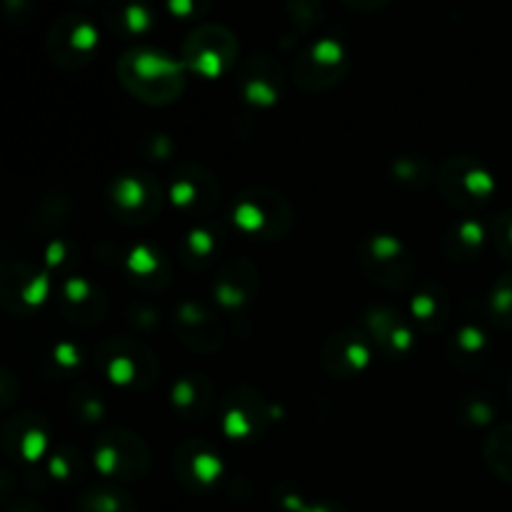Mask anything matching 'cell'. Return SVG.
Listing matches in <instances>:
<instances>
[{"label":"cell","mask_w":512,"mask_h":512,"mask_svg":"<svg viewBox=\"0 0 512 512\" xmlns=\"http://www.w3.org/2000/svg\"><path fill=\"white\" fill-rule=\"evenodd\" d=\"M365 323H368V338H373L388 358H405L413 350V330L405 323L403 315H398L395 310L373 308L365 315Z\"/></svg>","instance_id":"e0dca14e"},{"label":"cell","mask_w":512,"mask_h":512,"mask_svg":"<svg viewBox=\"0 0 512 512\" xmlns=\"http://www.w3.org/2000/svg\"><path fill=\"white\" fill-rule=\"evenodd\" d=\"M125 275L133 285L143 290H160L170 283V265L160 250L150 245H138L123 260Z\"/></svg>","instance_id":"7402d4cb"},{"label":"cell","mask_w":512,"mask_h":512,"mask_svg":"<svg viewBox=\"0 0 512 512\" xmlns=\"http://www.w3.org/2000/svg\"><path fill=\"white\" fill-rule=\"evenodd\" d=\"M53 360H55V365H60V370H63V373H68V370L78 368V365L83 363V355H80L73 345H58V348H55Z\"/></svg>","instance_id":"8d00e7d4"},{"label":"cell","mask_w":512,"mask_h":512,"mask_svg":"<svg viewBox=\"0 0 512 512\" xmlns=\"http://www.w3.org/2000/svg\"><path fill=\"white\" fill-rule=\"evenodd\" d=\"M95 468L110 480L135 483L143 480L150 468L148 445L130 430H108L95 443Z\"/></svg>","instance_id":"9c48e42d"},{"label":"cell","mask_w":512,"mask_h":512,"mask_svg":"<svg viewBox=\"0 0 512 512\" xmlns=\"http://www.w3.org/2000/svg\"><path fill=\"white\" fill-rule=\"evenodd\" d=\"M98 368L115 388L148 390L158 380L160 365L143 343L110 338L98 348Z\"/></svg>","instance_id":"3957f363"},{"label":"cell","mask_w":512,"mask_h":512,"mask_svg":"<svg viewBox=\"0 0 512 512\" xmlns=\"http://www.w3.org/2000/svg\"><path fill=\"white\" fill-rule=\"evenodd\" d=\"M370 360H373V350L368 345V335L358 330L335 333L323 345V368L338 380H353L363 375Z\"/></svg>","instance_id":"5bb4252c"},{"label":"cell","mask_w":512,"mask_h":512,"mask_svg":"<svg viewBox=\"0 0 512 512\" xmlns=\"http://www.w3.org/2000/svg\"><path fill=\"white\" fill-rule=\"evenodd\" d=\"M488 313L495 325L512 330V273L503 275V278L495 283V288L490 290Z\"/></svg>","instance_id":"4dcf8cb0"},{"label":"cell","mask_w":512,"mask_h":512,"mask_svg":"<svg viewBox=\"0 0 512 512\" xmlns=\"http://www.w3.org/2000/svg\"><path fill=\"white\" fill-rule=\"evenodd\" d=\"M438 188L450 205L463 210L480 208L490 203L495 195V178L483 163L470 155H455L448 158L440 168Z\"/></svg>","instance_id":"ba28073f"},{"label":"cell","mask_w":512,"mask_h":512,"mask_svg":"<svg viewBox=\"0 0 512 512\" xmlns=\"http://www.w3.org/2000/svg\"><path fill=\"white\" fill-rule=\"evenodd\" d=\"M220 250L218 233H213L205 225H195L193 230H188L183 238V245H180V253H183V263L188 265L190 270L208 268L215 260Z\"/></svg>","instance_id":"484cf974"},{"label":"cell","mask_w":512,"mask_h":512,"mask_svg":"<svg viewBox=\"0 0 512 512\" xmlns=\"http://www.w3.org/2000/svg\"><path fill=\"white\" fill-rule=\"evenodd\" d=\"M255 290H258V273L245 260H235L220 270L218 280H215V300L225 313L235 315L253 300Z\"/></svg>","instance_id":"ac0fdd59"},{"label":"cell","mask_w":512,"mask_h":512,"mask_svg":"<svg viewBox=\"0 0 512 512\" xmlns=\"http://www.w3.org/2000/svg\"><path fill=\"white\" fill-rule=\"evenodd\" d=\"M350 58L338 38H320L310 43L293 63V78L308 93H320L338 85L348 75Z\"/></svg>","instance_id":"30bf717a"},{"label":"cell","mask_w":512,"mask_h":512,"mask_svg":"<svg viewBox=\"0 0 512 512\" xmlns=\"http://www.w3.org/2000/svg\"><path fill=\"white\" fill-rule=\"evenodd\" d=\"M75 3H95V0H75Z\"/></svg>","instance_id":"60d3db41"},{"label":"cell","mask_w":512,"mask_h":512,"mask_svg":"<svg viewBox=\"0 0 512 512\" xmlns=\"http://www.w3.org/2000/svg\"><path fill=\"white\" fill-rule=\"evenodd\" d=\"M118 78L140 103L170 105L185 90V65L183 60L178 63L160 50L140 45L120 55Z\"/></svg>","instance_id":"6da1fadb"},{"label":"cell","mask_w":512,"mask_h":512,"mask_svg":"<svg viewBox=\"0 0 512 512\" xmlns=\"http://www.w3.org/2000/svg\"><path fill=\"white\" fill-rule=\"evenodd\" d=\"M285 10H288L290 23L300 33H308L315 25L323 23V3L320 0H285Z\"/></svg>","instance_id":"1f68e13d"},{"label":"cell","mask_w":512,"mask_h":512,"mask_svg":"<svg viewBox=\"0 0 512 512\" xmlns=\"http://www.w3.org/2000/svg\"><path fill=\"white\" fill-rule=\"evenodd\" d=\"M3 10L10 25H20L23 28L35 15V0H3Z\"/></svg>","instance_id":"d590c367"},{"label":"cell","mask_w":512,"mask_h":512,"mask_svg":"<svg viewBox=\"0 0 512 512\" xmlns=\"http://www.w3.org/2000/svg\"><path fill=\"white\" fill-rule=\"evenodd\" d=\"M165 10L178 20H200L210 13L213 0H163Z\"/></svg>","instance_id":"836d02e7"},{"label":"cell","mask_w":512,"mask_h":512,"mask_svg":"<svg viewBox=\"0 0 512 512\" xmlns=\"http://www.w3.org/2000/svg\"><path fill=\"white\" fill-rule=\"evenodd\" d=\"M485 345H488V338H485L483 330L475 328V325H465V328H460L458 333H455L450 355H453L455 363L460 365L480 363L485 355Z\"/></svg>","instance_id":"f546056e"},{"label":"cell","mask_w":512,"mask_h":512,"mask_svg":"<svg viewBox=\"0 0 512 512\" xmlns=\"http://www.w3.org/2000/svg\"><path fill=\"white\" fill-rule=\"evenodd\" d=\"M485 228L478 223V220H460L453 228L445 233L443 238V250L450 260H463V263H470V260L478 258V253H483L485 248Z\"/></svg>","instance_id":"d4e9b609"},{"label":"cell","mask_w":512,"mask_h":512,"mask_svg":"<svg viewBox=\"0 0 512 512\" xmlns=\"http://www.w3.org/2000/svg\"><path fill=\"white\" fill-rule=\"evenodd\" d=\"M175 333L180 335V343L188 345L190 350H198V353H213L223 345V325L205 305L195 303V300H188L178 308Z\"/></svg>","instance_id":"2e32d148"},{"label":"cell","mask_w":512,"mask_h":512,"mask_svg":"<svg viewBox=\"0 0 512 512\" xmlns=\"http://www.w3.org/2000/svg\"><path fill=\"white\" fill-rule=\"evenodd\" d=\"M48 278L28 265H10L3 273L5 305L18 303L13 313H30L48 300Z\"/></svg>","instance_id":"d6986e66"},{"label":"cell","mask_w":512,"mask_h":512,"mask_svg":"<svg viewBox=\"0 0 512 512\" xmlns=\"http://www.w3.org/2000/svg\"><path fill=\"white\" fill-rule=\"evenodd\" d=\"M448 295L438 285H428V288L418 290L410 300V320L418 325L423 333H435L448 320Z\"/></svg>","instance_id":"cb8c5ba5"},{"label":"cell","mask_w":512,"mask_h":512,"mask_svg":"<svg viewBox=\"0 0 512 512\" xmlns=\"http://www.w3.org/2000/svg\"><path fill=\"white\" fill-rule=\"evenodd\" d=\"M238 90L245 103L255 108H268L283 95V70L278 60L268 53H255L240 65Z\"/></svg>","instance_id":"4fadbf2b"},{"label":"cell","mask_w":512,"mask_h":512,"mask_svg":"<svg viewBox=\"0 0 512 512\" xmlns=\"http://www.w3.org/2000/svg\"><path fill=\"white\" fill-rule=\"evenodd\" d=\"M343 3L358 13H375V10H383L390 0H343Z\"/></svg>","instance_id":"f35d334b"},{"label":"cell","mask_w":512,"mask_h":512,"mask_svg":"<svg viewBox=\"0 0 512 512\" xmlns=\"http://www.w3.org/2000/svg\"><path fill=\"white\" fill-rule=\"evenodd\" d=\"M233 223L250 240L273 243L283 240L293 228V208L273 190L250 188L235 198Z\"/></svg>","instance_id":"7a4b0ae2"},{"label":"cell","mask_w":512,"mask_h":512,"mask_svg":"<svg viewBox=\"0 0 512 512\" xmlns=\"http://www.w3.org/2000/svg\"><path fill=\"white\" fill-rule=\"evenodd\" d=\"M278 505L285 512H348L340 503L333 500H318V503H308L303 495L298 493H278Z\"/></svg>","instance_id":"d6a6232c"},{"label":"cell","mask_w":512,"mask_h":512,"mask_svg":"<svg viewBox=\"0 0 512 512\" xmlns=\"http://www.w3.org/2000/svg\"><path fill=\"white\" fill-rule=\"evenodd\" d=\"M268 415L263 413V400L253 390L238 388L225 395L220 428L230 440H255L263 433Z\"/></svg>","instance_id":"9a60e30c"},{"label":"cell","mask_w":512,"mask_h":512,"mask_svg":"<svg viewBox=\"0 0 512 512\" xmlns=\"http://www.w3.org/2000/svg\"><path fill=\"white\" fill-rule=\"evenodd\" d=\"M170 403H173V410L183 420H203L208 415L210 405H213V385L205 375H183L173 385Z\"/></svg>","instance_id":"603a6c76"},{"label":"cell","mask_w":512,"mask_h":512,"mask_svg":"<svg viewBox=\"0 0 512 512\" xmlns=\"http://www.w3.org/2000/svg\"><path fill=\"white\" fill-rule=\"evenodd\" d=\"M78 512H138V503L125 490L95 485L78 498Z\"/></svg>","instance_id":"4316f807"},{"label":"cell","mask_w":512,"mask_h":512,"mask_svg":"<svg viewBox=\"0 0 512 512\" xmlns=\"http://www.w3.org/2000/svg\"><path fill=\"white\" fill-rule=\"evenodd\" d=\"M10 428L18 430V448L10 450L13 460H23V463H35L45 455V443H48V435H45L43 423H30L28 418H20L15 423H10Z\"/></svg>","instance_id":"83f0119b"},{"label":"cell","mask_w":512,"mask_h":512,"mask_svg":"<svg viewBox=\"0 0 512 512\" xmlns=\"http://www.w3.org/2000/svg\"><path fill=\"white\" fill-rule=\"evenodd\" d=\"M485 460L500 480L512 485V423L490 435L485 443Z\"/></svg>","instance_id":"f1b7e54d"},{"label":"cell","mask_w":512,"mask_h":512,"mask_svg":"<svg viewBox=\"0 0 512 512\" xmlns=\"http://www.w3.org/2000/svg\"><path fill=\"white\" fill-rule=\"evenodd\" d=\"M493 238H495V245H498L500 255H503L505 260H512V208L500 215V220L495 223Z\"/></svg>","instance_id":"e575fe53"},{"label":"cell","mask_w":512,"mask_h":512,"mask_svg":"<svg viewBox=\"0 0 512 512\" xmlns=\"http://www.w3.org/2000/svg\"><path fill=\"white\" fill-rule=\"evenodd\" d=\"M358 263L375 285L400 290L415 278V260L395 235H370L360 243Z\"/></svg>","instance_id":"8992f818"},{"label":"cell","mask_w":512,"mask_h":512,"mask_svg":"<svg viewBox=\"0 0 512 512\" xmlns=\"http://www.w3.org/2000/svg\"><path fill=\"white\" fill-rule=\"evenodd\" d=\"M60 308L68 315L73 323L95 325L103 320L105 310H108V300H105L103 290L95 288L88 278H68L60 288Z\"/></svg>","instance_id":"ffe728a7"},{"label":"cell","mask_w":512,"mask_h":512,"mask_svg":"<svg viewBox=\"0 0 512 512\" xmlns=\"http://www.w3.org/2000/svg\"><path fill=\"white\" fill-rule=\"evenodd\" d=\"M463 420H468V423H475V425H485L493 420V408L485 403V398L473 400V410H465Z\"/></svg>","instance_id":"74e56055"},{"label":"cell","mask_w":512,"mask_h":512,"mask_svg":"<svg viewBox=\"0 0 512 512\" xmlns=\"http://www.w3.org/2000/svg\"><path fill=\"white\" fill-rule=\"evenodd\" d=\"M103 20L115 35L140 38L155 28L158 15L148 0H108L103 8Z\"/></svg>","instance_id":"44dd1931"},{"label":"cell","mask_w":512,"mask_h":512,"mask_svg":"<svg viewBox=\"0 0 512 512\" xmlns=\"http://www.w3.org/2000/svg\"><path fill=\"white\" fill-rule=\"evenodd\" d=\"M8 512H45V510L40 508L38 503H30V500H20V503H15Z\"/></svg>","instance_id":"ab89813d"},{"label":"cell","mask_w":512,"mask_h":512,"mask_svg":"<svg viewBox=\"0 0 512 512\" xmlns=\"http://www.w3.org/2000/svg\"><path fill=\"white\" fill-rule=\"evenodd\" d=\"M183 65L200 78L215 80L228 73L240 53L238 38L225 25H198L183 40Z\"/></svg>","instance_id":"277c9868"},{"label":"cell","mask_w":512,"mask_h":512,"mask_svg":"<svg viewBox=\"0 0 512 512\" xmlns=\"http://www.w3.org/2000/svg\"><path fill=\"white\" fill-rule=\"evenodd\" d=\"M168 198L175 210L200 220L218 203V180L200 165H183L175 170Z\"/></svg>","instance_id":"7c38bea8"},{"label":"cell","mask_w":512,"mask_h":512,"mask_svg":"<svg viewBox=\"0 0 512 512\" xmlns=\"http://www.w3.org/2000/svg\"><path fill=\"white\" fill-rule=\"evenodd\" d=\"M223 460L203 440H188L175 453V475L180 485L193 495H208L223 480Z\"/></svg>","instance_id":"8fae6325"},{"label":"cell","mask_w":512,"mask_h":512,"mask_svg":"<svg viewBox=\"0 0 512 512\" xmlns=\"http://www.w3.org/2000/svg\"><path fill=\"white\" fill-rule=\"evenodd\" d=\"M100 48V33L93 20L80 13H65L50 25L45 50L48 58L63 70H80L95 58Z\"/></svg>","instance_id":"52a82bcc"},{"label":"cell","mask_w":512,"mask_h":512,"mask_svg":"<svg viewBox=\"0 0 512 512\" xmlns=\"http://www.w3.org/2000/svg\"><path fill=\"white\" fill-rule=\"evenodd\" d=\"M510 398H512V388H510Z\"/></svg>","instance_id":"b9f144b4"},{"label":"cell","mask_w":512,"mask_h":512,"mask_svg":"<svg viewBox=\"0 0 512 512\" xmlns=\"http://www.w3.org/2000/svg\"><path fill=\"white\" fill-rule=\"evenodd\" d=\"M110 215L125 225H145L163 210V188L150 173H123L105 193Z\"/></svg>","instance_id":"5b68a950"}]
</instances>
